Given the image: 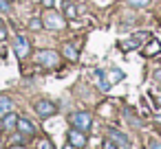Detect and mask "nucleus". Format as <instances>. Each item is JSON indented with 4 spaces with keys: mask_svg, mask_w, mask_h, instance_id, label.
Here are the masks:
<instances>
[{
    "mask_svg": "<svg viewBox=\"0 0 161 149\" xmlns=\"http://www.w3.org/2000/svg\"><path fill=\"white\" fill-rule=\"evenodd\" d=\"M36 62L40 66H44V68H53V66H58L60 55L55 51H51V48H44V51H38L36 53Z\"/></svg>",
    "mask_w": 161,
    "mask_h": 149,
    "instance_id": "f257e3e1",
    "label": "nucleus"
},
{
    "mask_svg": "<svg viewBox=\"0 0 161 149\" xmlns=\"http://www.w3.org/2000/svg\"><path fill=\"white\" fill-rule=\"evenodd\" d=\"M36 112H38V116H40V118H49V116H53V114L58 112V107H55V103H53V101L40 99V101H36Z\"/></svg>",
    "mask_w": 161,
    "mask_h": 149,
    "instance_id": "f03ea898",
    "label": "nucleus"
},
{
    "mask_svg": "<svg viewBox=\"0 0 161 149\" xmlns=\"http://www.w3.org/2000/svg\"><path fill=\"white\" fill-rule=\"evenodd\" d=\"M71 123H73L77 129L86 132V129H91L93 118H91V114H88V112H75V114H71Z\"/></svg>",
    "mask_w": 161,
    "mask_h": 149,
    "instance_id": "7ed1b4c3",
    "label": "nucleus"
},
{
    "mask_svg": "<svg viewBox=\"0 0 161 149\" xmlns=\"http://www.w3.org/2000/svg\"><path fill=\"white\" fill-rule=\"evenodd\" d=\"M29 51H31L29 40H27L25 35H18L16 42H14V53H16V57H18V59H25V57L29 55Z\"/></svg>",
    "mask_w": 161,
    "mask_h": 149,
    "instance_id": "20e7f679",
    "label": "nucleus"
},
{
    "mask_svg": "<svg viewBox=\"0 0 161 149\" xmlns=\"http://www.w3.org/2000/svg\"><path fill=\"white\" fill-rule=\"evenodd\" d=\"M42 24H44L47 29H51V31H60V29L64 27V20H62L58 13H53V11H47V16L42 18Z\"/></svg>",
    "mask_w": 161,
    "mask_h": 149,
    "instance_id": "39448f33",
    "label": "nucleus"
},
{
    "mask_svg": "<svg viewBox=\"0 0 161 149\" xmlns=\"http://www.w3.org/2000/svg\"><path fill=\"white\" fill-rule=\"evenodd\" d=\"M148 37H150L148 33H137L135 37H130V40H126V42H121V48H124V51H132V48H137V46L141 44L139 40H148Z\"/></svg>",
    "mask_w": 161,
    "mask_h": 149,
    "instance_id": "423d86ee",
    "label": "nucleus"
},
{
    "mask_svg": "<svg viewBox=\"0 0 161 149\" xmlns=\"http://www.w3.org/2000/svg\"><path fill=\"white\" fill-rule=\"evenodd\" d=\"M69 142L75 145V147L80 149V147L86 145V136L82 134V129H71V132H69Z\"/></svg>",
    "mask_w": 161,
    "mask_h": 149,
    "instance_id": "0eeeda50",
    "label": "nucleus"
},
{
    "mask_svg": "<svg viewBox=\"0 0 161 149\" xmlns=\"http://www.w3.org/2000/svg\"><path fill=\"white\" fill-rule=\"evenodd\" d=\"M3 127H5L7 132H11L14 127H18V116H16L14 112L5 114V116H3Z\"/></svg>",
    "mask_w": 161,
    "mask_h": 149,
    "instance_id": "6e6552de",
    "label": "nucleus"
},
{
    "mask_svg": "<svg viewBox=\"0 0 161 149\" xmlns=\"http://www.w3.org/2000/svg\"><path fill=\"white\" fill-rule=\"evenodd\" d=\"M11 107H14L11 99H9L7 94H0V116H5V114H9V112H11Z\"/></svg>",
    "mask_w": 161,
    "mask_h": 149,
    "instance_id": "1a4fd4ad",
    "label": "nucleus"
},
{
    "mask_svg": "<svg viewBox=\"0 0 161 149\" xmlns=\"http://www.w3.org/2000/svg\"><path fill=\"white\" fill-rule=\"evenodd\" d=\"M18 129H20L22 134H27V136H31V134L36 132L33 123H31V121H27V118H18Z\"/></svg>",
    "mask_w": 161,
    "mask_h": 149,
    "instance_id": "9d476101",
    "label": "nucleus"
},
{
    "mask_svg": "<svg viewBox=\"0 0 161 149\" xmlns=\"http://www.w3.org/2000/svg\"><path fill=\"white\" fill-rule=\"evenodd\" d=\"M64 16H66V20H75V16H77V5L71 2V0H66V2H64Z\"/></svg>",
    "mask_w": 161,
    "mask_h": 149,
    "instance_id": "9b49d317",
    "label": "nucleus"
},
{
    "mask_svg": "<svg viewBox=\"0 0 161 149\" xmlns=\"http://www.w3.org/2000/svg\"><path fill=\"white\" fill-rule=\"evenodd\" d=\"M108 134H110V138H113V140H117L119 145L128 147V138H126V134H121V132H119V129H115V127H110V129H108Z\"/></svg>",
    "mask_w": 161,
    "mask_h": 149,
    "instance_id": "f8f14e48",
    "label": "nucleus"
},
{
    "mask_svg": "<svg viewBox=\"0 0 161 149\" xmlns=\"http://www.w3.org/2000/svg\"><path fill=\"white\" fill-rule=\"evenodd\" d=\"M62 53H64V57H66V59H71V62H75V59H77V51H75L71 44H64Z\"/></svg>",
    "mask_w": 161,
    "mask_h": 149,
    "instance_id": "ddd939ff",
    "label": "nucleus"
},
{
    "mask_svg": "<svg viewBox=\"0 0 161 149\" xmlns=\"http://www.w3.org/2000/svg\"><path fill=\"white\" fill-rule=\"evenodd\" d=\"M108 77H110V86H115V83H119V81L124 79V72H121L119 68H113V70L108 72Z\"/></svg>",
    "mask_w": 161,
    "mask_h": 149,
    "instance_id": "4468645a",
    "label": "nucleus"
},
{
    "mask_svg": "<svg viewBox=\"0 0 161 149\" xmlns=\"http://www.w3.org/2000/svg\"><path fill=\"white\" fill-rule=\"evenodd\" d=\"M159 51H161V44H159V42H154V40H152V42H150V44H148V48H146V51H143V55H148V57H152V55H154V53H159Z\"/></svg>",
    "mask_w": 161,
    "mask_h": 149,
    "instance_id": "2eb2a0df",
    "label": "nucleus"
},
{
    "mask_svg": "<svg viewBox=\"0 0 161 149\" xmlns=\"http://www.w3.org/2000/svg\"><path fill=\"white\" fill-rule=\"evenodd\" d=\"M126 2H128L130 7H146L150 0H126Z\"/></svg>",
    "mask_w": 161,
    "mask_h": 149,
    "instance_id": "dca6fc26",
    "label": "nucleus"
},
{
    "mask_svg": "<svg viewBox=\"0 0 161 149\" xmlns=\"http://www.w3.org/2000/svg\"><path fill=\"white\" fill-rule=\"evenodd\" d=\"M29 27H31V29H40V27H44V24H42V18H31Z\"/></svg>",
    "mask_w": 161,
    "mask_h": 149,
    "instance_id": "f3484780",
    "label": "nucleus"
},
{
    "mask_svg": "<svg viewBox=\"0 0 161 149\" xmlns=\"http://www.w3.org/2000/svg\"><path fill=\"white\" fill-rule=\"evenodd\" d=\"M38 149H53V145H51L47 138H42V140L38 142Z\"/></svg>",
    "mask_w": 161,
    "mask_h": 149,
    "instance_id": "a211bd4d",
    "label": "nucleus"
},
{
    "mask_svg": "<svg viewBox=\"0 0 161 149\" xmlns=\"http://www.w3.org/2000/svg\"><path fill=\"white\" fill-rule=\"evenodd\" d=\"M0 11H9V0H0Z\"/></svg>",
    "mask_w": 161,
    "mask_h": 149,
    "instance_id": "6ab92c4d",
    "label": "nucleus"
},
{
    "mask_svg": "<svg viewBox=\"0 0 161 149\" xmlns=\"http://www.w3.org/2000/svg\"><path fill=\"white\" fill-rule=\"evenodd\" d=\"M148 149H161V142L152 138V140H150V145H148Z\"/></svg>",
    "mask_w": 161,
    "mask_h": 149,
    "instance_id": "aec40b11",
    "label": "nucleus"
},
{
    "mask_svg": "<svg viewBox=\"0 0 161 149\" xmlns=\"http://www.w3.org/2000/svg\"><path fill=\"white\" fill-rule=\"evenodd\" d=\"M5 40H7V29L0 27V42H5Z\"/></svg>",
    "mask_w": 161,
    "mask_h": 149,
    "instance_id": "412c9836",
    "label": "nucleus"
},
{
    "mask_svg": "<svg viewBox=\"0 0 161 149\" xmlns=\"http://www.w3.org/2000/svg\"><path fill=\"white\" fill-rule=\"evenodd\" d=\"M104 149H117V147H115L113 140H106V142H104Z\"/></svg>",
    "mask_w": 161,
    "mask_h": 149,
    "instance_id": "4be33fe9",
    "label": "nucleus"
},
{
    "mask_svg": "<svg viewBox=\"0 0 161 149\" xmlns=\"http://www.w3.org/2000/svg\"><path fill=\"white\" fill-rule=\"evenodd\" d=\"M44 2V7H53V0H42Z\"/></svg>",
    "mask_w": 161,
    "mask_h": 149,
    "instance_id": "5701e85b",
    "label": "nucleus"
},
{
    "mask_svg": "<svg viewBox=\"0 0 161 149\" xmlns=\"http://www.w3.org/2000/svg\"><path fill=\"white\" fill-rule=\"evenodd\" d=\"M154 77H157V79L161 81V68H159V70H154Z\"/></svg>",
    "mask_w": 161,
    "mask_h": 149,
    "instance_id": "b1692460",
    "label": "nucleus"
},
{
    "mask_svg": "<svg viewBox=\"0 0 161 149\" xmlns=\"http://www.w3.org/2000/svg\"><path fill=\"white\" fill-rule=\"evenodd\" d=\"M64 149H77V147H75V145H71V142H69V145H66V147H64Z\"/></svg>",
    "mask_w": 161,
    "mask_h": 149,
    "instance_id": "393cba45",
    "label": "nucleus"
},
{
    "mask_svg": "<svg viewBox=\"0 0 161 149\" xmlns=\"http://www.w3.org/2000/svg\"><path fill=\"white\" fill-rule=\"evenodd\" d=\"M157 92H159V101H161V86H159V88H157Z\"/></svg>",
    "mask_w": 161,
    "mask_h": 149,
    "instance_id": "a878e982",
    "label": "nucleus"
},
{
    "mask_svg": "<svg viewBox=\"0 0 161 149\" xmlns=\"http://www.w3.org/2000/svg\"><path fill=\"white\" fill-rule=\"evenodd\" d=\"M157 121H159V123H161V114H157Z\"/></svg>",
    "mask_w": 161,
    "mask_h": 149,
    "instance_id": "bb28decb",
    "label": "nucleus"
},
{
    "mask_svg": "<svg viewBox=\"0 0 161 149\" xmlns=\"http://www.w3.org/2000/svg\"><path fill=\"white\" fill-rule=\"evenodd\" d=\"M11 149H22V147H11Z\"/></svg>",
    "mask_w": 161,
    "mask_h": 149,
    "instance_id": "cd10ccee",
    "label": "nucleus"
}]
</instances>
